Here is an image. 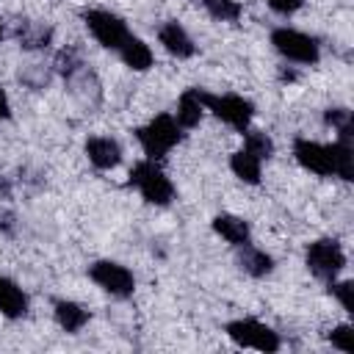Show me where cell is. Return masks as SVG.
I'll return each mask as SVG.
<instances>
[{
  "mask_svg": "<svg viewBox=\"0 0 354 354\" xmlns=\"http://www.w3.org/2000/svg\"><path fill=\"white\" fill-rule=\"evenodd\" d=\"M329 290H332V296L340 301V307H343L348 315H354V282H351V279H343V282L332 279V282H329Z\"/></svg>",
  "mask_w": 354,
  "mask_h": 354,
  "instance_id": "27",
  "label": "cell"
},
{
  "mask_svg": "<svg viewBox=\"0 0 354 354\" xmlns=\"http://www.w3.org/2000/svg\"><path fill=\"white\" fill-rule=\"evenodd\" d=\"M266 3H268L271 11H277V14H282V17L296 14V11L304 6V0H266Z\"/></svg>",
  "mask_w": 354,
  "mask_h": 354,
  "instance_id": "29",
  "label": "cell"
},
{
  "mask_svg": "<svg viewBox=\"0 0 354 354\" xmlns=\"http://www.w3.org/2000/svg\"><path fill=\"white\" fill-rule=\"evenodd\" d=\"M158 41H160L163 50H166L169 55H174V58H191V55L196 53L194 39H191L188 30H185L180 22H174V19H169V22L160 25V30H158Z\"/></svg>",
  "mask_w": 354,
  "mask_h": 354,
  "instance_id": "12",
  "label": "cell"
},
{
  "mask_svg": "<svg viewBox=\"0 0 354 354\" xmlns=\"http://www.w3.org/2000/svg\"><path fill=\"white\" fill-rule=\"evenodd\" d=\"M235 249H238V266H241L243 274L260 279V277H268L274 271V257L268 252H263L252 243H243V246H235Z\"/></svg>",
  "mask_w": 354,
  "mask_h": 354,
  "instance_id": "18",
  "label": "cell"
},
{
  "mask_svg": "<svg viewBox=\"0 0 354 354\" xmlns=\"http://www.w3.org/2000/svg\"><path fill=\"white\" fill-rule=\"evenodd\" d=\"M213 232L216 235H221L227 243H232V246H243V243H249V238H252V227H249V221L246 218H241V216H232V213H218V216H213Z\"/></svg>",
  "mask_w": 354,
  "mask_h": 354,
  "instance_id": "13",
  "label": "cell"
},
{
  "mask_svg": "<svg viewBox=\"0 0 354 354\" xmlns=\"http://www.w3.org/2000/svg\"><path fill=\"white\" fill-rule=\"evenodd\" d=\"M19 80H22L28 88L39 91V88H44V86L50 83V72H47L41 64H25V66L19 69Z\"/></svg>",
  "mask_w": 354,
  "mask_h": 354,
  "instance_id": "26",
  "label": "cell"
},
{
  "mask_svg": "<svg viewBox=\"0 0 354 354\" xmlns=\"http://www.w3.org/2000/svg\"><path fill=\"white\" fill-rule=\"evenodd\" d=\"M130 185L141 194L144 202L149 205H158V207H166L171 205L174 199V185L169 180V174L158 166V160H138L130 171Z\"/></svg>",
  "mask_w": 354,
  "mask_h": 354,
  "instance_id": "2",
  "label": "cell"
},
{
  "mask_svg": "<svg viewBox=\"0 0 354 354\" xmlns=\"http://www.w3.org/2000/svg\"><path fill=\"white\" fill-rule=\"evenodd\" d=\"M116 53H119V58L124 61V66H130L133 72H147V69L152 66V61H155V55H152L149 44H147L144 39L133 36V33L122 41V47H119Z\"/></svg>",
  "mask_w": 354,
  "mask_h": 354,
  "instance_id": "17",
  "label": "cell"
},
{
  "mask_svg": "<svg viewBox=\"0 0 354 354\" xmlns=\"http://www.w3.org/2000/svg\"><path fill=\"white\" fill-rule=\"evenodd\" d=\"M230 169L232 174L246 183V185H260V174H263V160L257 155H252L249 149H238L230 155Z\"/></svg>",
  "mask_w": 354,
  "mask_h": 354,
  "instance_id": "20",
  "label": "cell"
},
{
  "mask_svg": "<svg viewBox=\"0 0 354 354\" xmlns=\"http://www.w3.org/2000/svg\"><path fill=\"white\" fill-rule=\"evenodd\" d=\"M199 3L218 22H238L241 14H243V8H241L238 0H199Z\"/></svg>",
  "mask_w": 354,
  "mask_h": 354,
  "instance_id": "23",
  "label": "cell"
},
{
  "mask_svg": "<svg viewBox=\"0 0 354 354\" xmlns=\"http://www.w3.org/2000/svg\"><path fill=\"white\" fill-rule=\"evenodd\" d=\"M55 30L47 22H36V19H22L17 25V41L22 50H44L53 44Z\"/></svg>",
  "mask_w": 354,
  "mask_h": 354,
  "instance_id": "15",
  "label": "cell"
},
{
  "mask_svg": "<svg viewBox=\"0 0 354 354\" xmlns=\"http://www.w3.org/2000/svg\"><path fill=\"white\" fill-rule=\"evenodd\" d=\"M304 266L313 277L332 282L337 279V274L346 268V252L340 246V241L335 238H318L313 243H307L304 249Z\"/></svg>",
  "mask_w": 354,
  "mask_h": 354,
  "instance_id": "3",
  "label": "cell"
},
{
  "mask_svg": "<svg viewBox=\"0 0 354 354\" xmlns=\"http://www.w3.org/2000/svg\"><path fill=\"white\" fill-rule=\"evenodd\" d=\"M180 130L183 127L177 124V119L171 113H158L136 130V138H138V144L149 160H163L180 144V138H183Z\"/></svg>",
  "mask_w": 354,
  "mask_h": 354,
  "instance_id": "1",
  "label": "cell"
},
{
  "mask_svg": "<svg viewBox=\"0 0 354 354\" xmlns=\"http://www.w3.org/2000/svg\"><path fill=\"white\" fill-rule=\"evenodd\" d=\"M25 313H28V296H25V290L11 277H0V315H6V318H22Z\"/></svg>",
  "mask_w": 354,
  "mask_h": 354,
  "instance_id": "19",
  "label": "cell"
},
{
  "mask_svg": "<svg viewBox=\"0 0 354 354\" xmlns=\"http://www.w3.org/2000/svg\"><path fill=\"white\" fill-rule=\"evenodd\" d=\"M332 163H335V177L351 180L354 177V147L351 138H337L332 144Z\"/></svg>",
  "mask_w": 354,
  "mask_h": 354,
  "instance_id": "21",
  "label": "cell"
},
{
  "mask_svg": "<svg viewBox=\"0 0 354 354\" xmlns=\"http://www.w3.org/2000/svg\"><path fill=\"white\" fill-rule=\"evenodd\" d=\"M14 196V185L6 174H0V199H11Z\"/></svg>",
  "mask_w": 354,
  "mask_h": 354,
  "instance_id": "30",
  "label": "cell"
},
{
  "mask_svg": "<svg viewBox=\"0 0 354 354\" xmlns=\"http://www.w3.org/2000/svg\"><path fill=\"white\" fill-rule=\"evenodd\" d=\"M0 119H11V102L3 88H0Z\"/></svg>",
  "mask_w": 354,
  "mask_h": 354,
  "instance_id": "32",
  "label": "cell"
},
{
  "mask_svg": "<svg viewBox=\"0 0 354 354\" xmlns=\"http://www.w3.org/2000/svg\"><path fill=\"white\" fill-rule=\"evenodd\" d=\"M224 332H227V337H230L235 346H241V348H257V351L274 354V351H279V346H282L279 335H277L268 324L254 321V318H235V321H230V324L224 326Z\"/></svg>",
  "mask_w": 354,
  "mask_h": 354,
  "instance_id": "4",
  "label": "cell"
},
{
  "mask_svg": "<svg viewBox=\"0 0 354 354\" xmlns=\"http://www.w3.org/2000/svg\"><path fill=\"white\" fill-rule=\"evenodd\" d=\"M243 149H249L252 155H257L260 160H268L274 155V141L266 130H243Z\"/></svg>",
  "mask_w": 354,
  "mask_h": 354,
  "instance_id": "24",
  "label": "cell"
},
{
  "mask_svg": "<svg viewBox=\"0 0 354 354\" xmlns=\"http://www.w3.org/2000/svg\"><path fill=\"white\" fill-rule=\"evenodd\" d=\"M0 39H3V22H0Z\"/></svg>",
  "mask_w": 354,
  "mask_h": 354,
  "instance_id": "34",
  "label": "cell"
},
{
  "mask_svg": "<svg viewBox=\"0 0 354 354\" xmlns=\"http://www.w3.org/2000/svg\"><path fill=\"white\" fill-rule=\"evenodd\" d=\"M202 102H205V111H210L216 119L227 122L238 133L249 130V124L254 119V105L241 94H207V91H202Z\"/></svg>",
  "mask_w": 354,
  "mask_h": 354,
  "instance_id": "6",
  "label": "cell"
},
{
  "mask_svg": "<svg viewBox=\"0 0 354 354\" xmlns=\"http://www.w3.org/2000/svg\"><path fill=\"white\" fill-rule=\"evenodd\" d=\"M329 343H332L335 348H340V351L351 354V351H354V329H351L348 324L335 326V329L329 332Z\"/></svg>",
  "mask_w": 354,
  "mask_h": 354,
  "instance_id": "28",
  "label": "cell"
},
{
  "mask_svg": "<svg viewBox=\"0 0 354 354\" xmlns=\"http://www.w3.org/2000/svg\"><path fill=\"white\" fill-rule=\"evenodd\" d=\"M324 122L337 133V138H354V127H351V111L348 108H326L324 111Z\"/></svg>",
  "mask_w": 354,
  "mask_h": 354,
  "instance_id": "25",
  "label": "cell"
},
{
  "mask_svg": "<svg viewBox=\"0 0 354 354\" xmlns=\"http://www.w3.org/2000/svg\"><path fill=\"white\" fill-rule=\"evenodd\" d=\"M293 158L301 169L318 174V177H332L335 163H332V144L310 141V138H296L293 141Z\"/></svg>",
  "mask_w": 354,
  "mask_h": 354,
  "instance_id": "9",
  "label": "cell"
},
{
  "mask_svg": "<svg viewBox=\"0 0 354 354\" xmlns=\"http://www.w3.org/2000/svg\"><path fill=\"white\" fill-rule=\"evenodd\" d=\"M279 80H288L290 83V80H296V72L293 69H279Z\"/></svg>",
  "mask_w": 354,
  "mask_h": 354,
  "instance_id": "33",
  "label": "cell"
},
{
  "mask_svg": "<svg viewBox=\"0 0 354 354\" xmlns=\"http://www.w3.org/2000/svg\"><path fill=\"white\" fill-rule=\"evenodd\" d=\"M86 158L94 169L100 171H108V169H116L122 163V147L116 138H108V136H91L86 141Z\"/></svg>",
  "mask_w": 354,
  "mask_h": 354,
  "instance_id": "11",
  "label": "cell"
},
{
  "mask_svg": "<svg viewBox=\"0 0 354 354\" xmlns=\"http://www.w3.org/2000/svg\"><path fill=\"white\" fill-rule=\"evenodd\" d=\"M202 113H205V102H202V88H185L177 100V111H174V119L183 130H191L202 122Z\"/></svg>",
  "mask_w": 354,
  "mask_h": 354,
  "instance_id": "16",
  "label": "cell"
},
{
  "mask_svg": "<svg viewBox=\"0 0 354 354\" xmlns=\"http://www.w3.org/2000/svg\"><path fill=\"white\" fill-rule=\"evenodd\" d=\"M80 19L83 25L88 28V33L105 47V50H119L122 41L130 36L127 30V22L113 14V11H105V8H83L80 11Z\"/></svg>",
  "mask_w": 354,
  "mask_h": 354,
  "instance_id": "7",
  "label": "cell"
},
{
  "mask_svg": "<svg viewBox=\"0 0 354 354\" xmlns=\"http://www.w3.org/2000/svg\"><path fill=\"white\" fill-rule=\"evenodd\" d=\"M64 83H66L69 94H72L83 108H97V105L102 102V83H100V77L88 69V64L80 66L77 72H72L69 77H64Z\"/></svg>",
  "mask_w": 354,
  "mask_h": 354,
  "instance_id": "10",
  "label": "cell"
},
{
  "mask_svg": "<svg viewBox=\"0 0 354 354\" xmlns=\"http://www.w3.org/2000/svg\"><path fill=\"white\" fill-rule=\"evenodd\" d=\"M271 44H274V50H277L282 58H288V61H293V64L313 66V64H318V58H321L318 41H315L313 36L296 30V28H274V30H271Z\"/></svg>",
  "mask_w": 354,
  "mask_h": 354,
  "instance_id": "5",
  "label": "cell"
},
{
  "mask_svg": "<svg viewBox=\"0 0 354 354\" xmlns=\"http://www.w3.org/2000/svg\"><path fill=\"white\" fill-rule=\"evenodd\" d=\"M88 277L97 288H102L105 293L116 296V299H127L136 290V277L127 266L116 263V260H94L88 266Z\"/></svg>",
  "mask_w": 354,
  "mask_h": 354,
  "instance_id": "8",
  "label": "cell"
},
{
  "mask_svg": "<svg viewBox=\"0 0 354 354\" xmlns=\"http://www.w3.org/2000/svg\"><path fill=\"white\" fill-rule=\"evenodd\" d=\"M53 315H55V324H58L64 332H69V335H77V332L88 324V318H91V313H88L83 304L72 301V299H58V301L53 304Z\"/></svg>",
  "mask_w": 354,
  "mask_h": 354,
  "instance_id": "14",
  "label": "cell"
},
{
  "mask_svg": "<svg viewBox=\"0 0 354 354\" xmlns=\"http://www.w3.org/2000/svg\"><path fill=\"white\" fill-rule=\"evenodd\" d=\"M53 66H55V72H58L61 77H69L72 72H77L80 66H86V58H83L80 47H75V44H66V47H61V50L55 53V61H53Z\"/></svg>",
  "mask_w": 354,
  "mask_h": 354,
  "instance_id": "22",
  "label": "cell"
},
{
  "mask_svg": "<svg viewBox=\"0 0 354 354\" xmlns=\"http://www.w3.org/2000/svg\"><path fill=\"white\" fill-rule=\"evenodd\" d=\"M0 230L6 235H14V216L11 213H0Z\"/></svg>",
  "mask_w": 354,
  "mask_h": 354,
  "instance_id": "31",
  "label": "cell"
}]
</instances>
